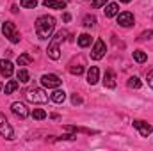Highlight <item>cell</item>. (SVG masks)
<instances>
[{
    "label": "cell",
    "instance_id": "obj_4",
    "mask_svg": "<svg viewBox=\"0 0 153 151\" xmlns=\"http://www.w3.org/2000/svg\"><path fill=\"white\" fill-rule=\"evenodd\" d=\"M0 135L5 137L7 141H13L14 139V130H13V126L9 124V121L5 119V115L2 112H0Z\"/></svg>",
    "mask_w": 153,
    "mask_h": 151
},
{
    "label": "cell",
    "instance_id": "obj_13",
    "mask_svg": "<svg viewBox=\"0 0 153 151\" xmlns=\"http://www.w3.org/2000/svg\"><path fill=\"white\" fill-rule=\"evenodd\" d=\"M98 80H100V70H98L96 66H91L89 71H87V82H89L91 85H94Z\"/></svg>",
    "mask_w": 153,
    "mask_h": 151
},
{
    "label": "cell",
    "instance_id": "obj_31",
    "mask_svg": "<svg viewBox=\"0 0 153 151\" xmlns=\"http://www.w3.org/2000/svg\"><path fill=\"white\" fill-rule=\"evenodd\" d=\"M62 20H64V21H70V20H71V16H70L68 13H64V16H62Z\"/></svg>",
    "mask_w": 153,
    "mask_h": 151
},
{
    "label": "cell",
    "instance_id": "obj_30",
    "mask_svg": "<svg viewBox=\"0 0 153 151\" xmlns=\"http://www.w3.org/2000/svg\"><path fill=\"white\" fill-rule=\"evenodd\" d=\"M71 101H73V103H75V105H78V103H82V98H80V96H73V98H71Z\"/></svg>",
    "mask_w": 153,
    "mask_h": 151
},
{
    "label": "cell",
    "instance_id": "obj_28",
    "mask_svg": "<svg viewBox=\"0 0 153 151\" xmlns=\"http://www.w3.org/2000/svg\"><path fill=\"white\" fill-rule=\"evenodd\" d=\"M107 4V0H93V7L94 9H98V7H103Z\"/></svg>",
    "mask_w": 153,
    "mask_h": 151
},
{
    "label": "cell",
    "instance_id": "obj_6",
    "mask_svg": "<svg viewBox=\"0 0 153 151\" xmlns=\"http://www.w3.org/2000/svg\"><path fill=\"white\" fill-rule=\"evenodd\" d=\"M41 84H43L45 87H48V89H57V87L62 84V80L57 75H43L41 76Z\"/></svg>",
    "mask_w": 153,
    "mask_h": 151
},
{
    "label": "cell",
    "instance_id": "obj_27",
    "mask_svg": "<svg viewBox=\"0 0 153 151\" xmlns=\"http://www.w3.org/2000/svg\"><path fill=\"white\" fill-rule=\"evenodd\" d=\"M152 36H153V30H146V32H143L137 39H139V41H144V39H150Z\"/></svg>",
    "mask_w": 153,
    "mask_h": 151
},
{
    "label": "cell",
    "instance_id": "obj_20",
    "mask_svg": "<svg viewBox=\"0 0 153 151\" xmlns=\"http://www.w3.org/2000/svg\"><path fill=\"white\" fill-rule=\"evenodd\" d=\"M89 44H91V36H89V34H82V36H78V46L85 48V46H89Z\"/></svg>",
    "mask_w": 153,
    "mask_h": 151
},
{
    "label": "cell",
    "instance_id": "obj_14",
    "mask_svg": "<svg viewBox=\"0 0 153 151\" xmlns=\"http://www.w3.org/2000/svg\"><path fill=\"white\" fill-rule=\"evenodd\" d=\"M50 98H52V101H53V103H62V101L66 100V93H64V91H61V89H57V91H53V93H52V96H50Z\"/></svg>",
    "mask_w": 153,
    "mask_h": 151
},
{
    "label": "cell",
    "instance_id": "obj_15",
    "mask_svg": "<svg viewBox=\"0 0 153 151\" xmlns=\"http://www.w3.org/2000/svg\"><path fill=\"white\" fill-rule=\"evenodd\" d=\"M117 13H119V5H117V4H107V5H105V16H107V18H112Z\"/></svg>",
    "mask_w": 153,
    "mask_h": 151
},
{
    "label": "cell",
    "instance_id": "obj_17",
    "mask_svg": "<svg viewBox=\"0 0 153 151\" xmlns=\"http://www.w3.org/2000/svg\"><path fill=\"white\" fill-rule=\"evenodd\" d=\"M18 85H20V84H18L16 80H11V82H7V84H5V87H4V93H5V94H13V93L18 89Z\"/></svg>",
    "mask_w": 153,
    "mask_h": 151
},
{
    "label": "cell",
    "instance_id": "obj_26",
    "mask_svg": "<svg viewBox=\"0 0 153 151\" xmlns=\"http://www.w3.org/2000/svg\"><path fill=\"white\" fill-rule=\"evenodd\" d=\"M70 71H71L73 75H82V73H84V66H80V64H78V66H71Z\"/></svg>",
    "mask_w": 153,
    "mask_h": 151
},
{
    "label": "cell",
    "instance_id": "obj_12",
    "mask_svg": "<svg viewBox=\"0 0 153 151\" xmlns=\"http://www.w3.org/2000/svg\"><path fill=\"white\" fill-rule=\"evenodd\" d=\"M103 85L109 87V89H114L116 87V76L112 70H107L105 71V76H103Z\"/></svg>",
    "mask_w": 153,
    "mask_h": 151
},
{
    "label": "cell",
    "instance_id": "obj_23",
    "mask_svg": "<svg viewBox=\"0 0 153 151\" xmlns=\"http://www.w3.org/2000/svg\"><path fill=\"white\" fill-rule=\"evenodd\" d=\"M96 23V18L93 16V14H87L85 18H84V27H93Z\"/></svg>",
    "mask_w": 153,
    "mask_h": 151
},
{
    "label": "cell",
    "instance_id": "obj_24",
    "mask_svg": "<svg viewBox=\"0 0 153 151\" xmlns=\"http://www.w3.org/2000/svg\"><path fill=\"white\" fill-rule=\"evenodd\" d=\"M20 4H22V7H27V9H34V7L38 5V0H22Z\"/></svg>",
    "mask_w": 153,
    "mask_h": 151
},
{
    "label": "cell",
    "instance_id": "obj_2",
    "mask_svg": "<svg viewBox=\"0 0 153 151\" xmlns=\"http://www.w3.org/2000/svg\"><path fill=\"white\" fill-rule=\"evenodd\" d=\"M66 36H68V32L66 30H59L53 38H52V41H50V44H48V57L50 59H53V61H57L59 57H61V50H59V44L66 39Z\"/></svg>",
    "mask_w": 153,
    "mask_h": 151
},
{
    "label": "cell",
    "instance_id": "obj_7",
    "mask_svg": "<svg viewBox=\"0 0 153 151\" xmlns=\"http://www.w3.org/2000/svg\"><path fill=\"white\" fill-rule=\"evenodd\" d=\"M105 52H107V46H105V43H103L102 39H96V43H94V48L91 50V57H93L94 61H100V59L105 55Z\"/></svg>",
    "mask_w": 153,
    "mask_h": 151
},
{
    "label": "cell",
    "instance_id": "obj_21",
    "mask_svg": "<svg viewBox=\"0 0 153 151\" xmlns=\"http://www.w3.org/2000/svg\"><path fill=\"white\" fill-rule=\"evenodd\" d=\"M16 76H18V80H20L22 84H27V82H29V78H30V75H29V71H27V70H20Z\"/></svg>",
    "mask_w": 153,
    "mask_h": 151
},
{
    "label": "cell",
    "instance_id": "obj_18",
    "mask_svg": "<svg viewBox=\"0 0 153 151\" xmlns=\"http://www.w3.org/2000/svg\"><path fill=\"white\" fill-rule=\"evenodd\" d=\"M134 59H135L139 64H143V62H146L148 55H146V52H143V50H134Z\"/></svg>",
    "mask_w": 153,
    "mask_h": 151
},
{
    "label": "cell",
    "instance_id": "obj_5",
    "mask_svg": "<svg viewBox=\"0 0 153 151\" xmlns=\"http://www.w3.org/2000/svg\"><path fill=\"white\" fill-rule=\"evenodd\" d=\"M27 100L32 103H46L48 101V94L43 89H30L27 93Z\"/></svg>",
    "mask_w": 153,
    "mask_h": 151
},
{
    "label": "cell",
    "instance_id": "obj_16",
    "mask_svg": "<svg viewBox=\"0 0 153 151\" xmlns=\"http://www.w3.org/2000/svg\"><path fill=\"white\" fill-rule=\"evenodd\" d=\"M43 4H45L46 7H50V9H64V7H66V4L61 2V0H45Z\"/></svg>",
    "mask_w": 153,
    "mask_h": 151
},
{
    "label": "cell",
    "instance_id": "obj_25",
    "mask_svg": "<svg viewBox=\"0 0 153 151\" xmlns=\"http://www.w3.org/2000/svg\"><path fill=\"white\" fill-rule=\"evenodd\" d=\"M32 117H34V119H45V117H46V112L41 110V109H36V110L32 112Z\"/></svg>",
    "mask_w": 153,
    "mask_h": 151
},
{
    "label": "cell",
    "instance_id": "obj_32",
    "mask_svg": "<svg viewBox=\"0 0 153 151\" xmlns=\"http://www.w3.org/2000/svg\"><path fill=\"white\" fill-rule=\"evenodd\" d=\"M119 2H123V4H128V2H132V0H119Z\"/></svg>",
    "mask_w": 153,
    "mask_h": 151
},
{
    "label": "cell",
    "instance_id": "obj_9",
    "mask_svg": "<svg viewBox=\"0 0 153 151\" xmlns=\"http://www.w3.org/2000/svg\"><path fill=\"white\" fill-rule=\"evenodd\" d=\"M117 23H119L121 27H132V25H134V14L128 13V11L119 13V14H117Z\"/></svg>",
    "mask_w": 153,
    "mask_h": 151
},
{
    "label": "cell",
    "instance_id": "obj_22",
    "mask_svg": "<svg viewBox=\"0 0 153 151\" xmlns=\"http://www.w3.org/2000/svg\"><path fill=\"white\" fill-rule=\"evenodd\" d=\"M128 87H132V89H139L141 87V80L137 78V76H132V78H128Z\"/></svg>",
    "mask_w": 153,
    "mask_h": 151
},
{
    "label": "cell",
    "instance_id": "obj_19",
    "mask_svg": "<svg viewBox=\"0 0 153 151\" xmlns=\"http://www.w3.org/2000/svg\"><path fill=\"white\" fill-rule=\"evenodd\" d=\"M30 62H32V55H29V53H22L18 57V66H29Z\"/></svg>",
    "mask_w": 153,
    "mask_h": 151
},
{
    "label": "cell",
    "instance_id": "obj_11",
    "mask_svg": "<svg viewBox=\"0 0 153 151\" xmlns=\"http://www.w3.org/2000/svg\"><path fill=\"white\" fill-rule=\"evenodd\" d=\"M13 71H14L13 64H11L9 61L2 59V61H0V73H2V76H4V78H9V76L13 75Z\"/></svg>",
    "mask_w": 153,
    "mask_h": 151
},
{
    "label": "cell",
    "instance_id": "obj_3",
    "mask_svg": "<svg viewBox=\"0 0 153 151\" xmlns=\"http://www.w3.org/2000/svg\"><path fill=\"white\" fill-rule=\"evenodd\" d=\"M2 32H4V36L9 39L11 43H18V41H20V34L16 32V27H14L13 21H5V23H2Z\"/></svg>",
    "mask_w": 153,
    "mask_h": 151
},
{
    "label": "cell",
    "instance_id": "obj_29",
    "mask_svg": "<svg viewBox=\"0 0 153 151\" xmlns=\"http://www.w3.org/2000/svg\"><path fill=\"white\" fill-rule=\"evenodd\" d=\"M148 84H150V87L153 89V70L148 73Z\"/></svg>",
    "mask_w": 153,
    "mask_h": 151
},
{
    "label": "cell",
    "instance_id": "obj_10",
    "mask_svg": "<svg viewBox=\"0 0 153 151\" xmlns=\"http://www.w3.org/2000/svg\"><path fill=\"white\" fill-rule=\"evenodd\" d=\"M11 110L16 114L18 117H22V119H25L27 115H29V109L23 105V103H20V101H16V103H13V107H11Z\"/></svg>",
    "mask_w": 153,
    "mask_h": 151
},
{
    "label": "cell",
    "instance_id": "obj_8",
    "mask_svg": "<svg viewBox=\"0 0 153 151\" xmlns=\"http://www.w3.org/2000/svg\"><path fill=\"white\" fill-rule=\"evenodd\" d=\"M134 128H137V130H139L141 137H148V135L153 132L152 124H148L146 121H141V119H135V121H134Z\"/></svg>",
    "mask_w": 153,
    "mask_h": 151
},
{
    "label": "cell",
    "instance_id": "obj_1",
    "mask_svg": "<svg viewBox=\"0 0 153 151\" xmlns=\"http://www.w3.org/2000/svg\"><path fill=\"white\" fill-rule=\"evenodd\" d=\"M53 29H55V20L52 16L45 14V16H39L36 20V34H38L39 39H48L52 36Z\"/></svg>",
    "mask_w": 153,
    "mask_h": 151
}]
</instances>
